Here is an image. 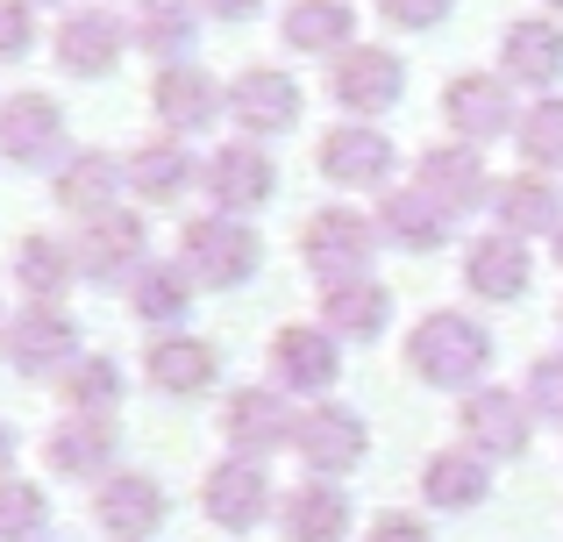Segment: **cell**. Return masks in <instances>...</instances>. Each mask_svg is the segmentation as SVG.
Wrapping results in <instances>:
<instances>
[{"label": "cell", "mask_w": 563, "mask_h": 542, "mask_svg": "<svg viewBox=\"0 0 563 542\" xmlns=\"http://www.w3.org/2000/svg\"><path fill=\"white\" fill-rule=\"evenodd\" d=\"M407 364L428 378V386H471L478 392V378H485V364H493V335H485V321H471V314H428L421 329L407 335Z\"/></svg>", "instance_id": "obj_1"}, {"label": "cell", "mask_w": 563, "mask_h": 542, "mask_svg": "<svg viewBox=\"0 0 563 542\" xmlns=\"http://www.w3.org/2000/svg\"><path fill=\"white\" fill-rule=\"evenodd\" d=\"M179 265L192 286H250L264 265V243H257V229L250 222H235V214H200V222H186V236H179Z\"/></svg>", "instance_id": "obj_2"}, {"label": "cell", "mask_w": 563, "mask_h": 542, "mask_svg": "<svg viewBox=\"0 0 563 542\" xmlns=\"http://www.w3.org/2000/svg\"><path fill=\"white\" fill-rule=\"evenodd\" d=\"M399 93H407V65L385 43H350L343 57H329V100L343 114H357V122L399 108Z\"/></svg>", "instance_id": "obj_3"}, {"label": "cell", "mask_w": 563, "mask_h": 542, "mask_svg": "<svg viewBox=\"0 0 563 542\" xmlns=\"http://www.w3.org/2000/svg\"><path fill=\"white\" fill-rule=\"evenodd\" d=\"M372 251H378V222H372V214H357V208L307 214L300 257H307V272H314L321 286H335V278H364V272H372Z\"/></svg>", "instance_id": "obj_4"}, {"label": "cell", "mask_w": 563, "mask_h": 542, "mask_svg": "<svg viewBox=\"0 0 563 542\" xmlns=\"http://www.w3.org/2000/svg\"><path fill=\"white\" fill-rule=\"evenodd\" d=\"M129 51V22L114 8H71L51 36V57L65 79H108Z\"/></svg>", "instance_id": "obj_5"}, {"label": "cell", "mask_w": 563, "mask_h": 542, "mask_svg": "<svg viewBox=\"0 0 563 542\" xmlns=\"http://www.w3.org/2000/svg\"><path fill=\"white\" fill-rule=\"evenodd\" d=\"M0 357H8L22 378H57L71 357H79V321H71L65 307L29 300L22 314L8 321V350H0Z\"/></svg>", "instance_id": "obj_6"}, {"label": "cell", "mask_w": 563, "mask_h": 542, "mask_svg": "<svg viewBox=\"0 0 563 542\" xmlns=\"http://www.w3.org/2000/svg\"><path fill=\"white\" fill-rule=\"evenodd\" d=\"M143 251H151V229H143V214H129V208H108V214H93V222H79V243H71L79 278H100V286L136 278Z\"/></svg>", "instance_id": "obj_7"}, {"label": "cell", "mask_w": 563, "mask_h": 542, "mask_svg": "<svg viewBox=\"0 0 563 542\" xmlns=\"http://www.w3.org/2000/svg\"><path fill=\"white\" fill-rule=\"evenodd\" d=\"M200 186H207V200H214V214H235V222H243L250 208H264V200L278 193V172H272V157H264V143H221L200 165Z\"/></svg>", "instance_id": "obj_8"}, {"label": "cell", "mask_w": 563, "mask_h": 542, "mask_svg": "<svg viewBox=\"0 0 563 542\" xmlns=\"http://www.w3.org/2000/svg\"><path fill=\"white\" fill-rule=\"evenodd\" d=\"M229 122L243 129L250 143H257V136H286V129L300 122V86H292L278 65L235 71V79H229Z\"/></svg>", "instance_id": "obj_9"}, {"label": "cell", "mask_w": 563, "mask_h": 542, "mask_svg": "<svg viewBox=\"0 0 563 542\" xmlns=\"http://www.w3.org/2000/svg\"><path fill=\"white\" fill-rule=\"evenodd\" d=\"M292 450H300V464L314 478H343L364 464V414H350V407L321 400L300 414V429H292Z\"/></svg>", "instance_id": "obj_10"}, {"label": "cell", "mask_w": 563, "mask_h": 542, "mask_svg": "<svg viewBox=\"0 0 563 542\" xmlns=\"http://www.w3.org/2000/svg\"><path fill=\"white\" fill-rule=\"evenodd\" d=\"M57 143H65V108L36 86L22 93H0V157L8 165H51Z\"/></svg>", "instance_id": "obj_11"}, {"label": "cell", "mask_w": 563, "mask_h": 542, "mask_svg": "<svg viewBox=\"0 0 563 542\" xmlns=\"http://www.w3.org/2000/svg\"><path fill=\"white\" fill-rule=\"evenodd\" d=\"M292 429H300V414H286V392L272 386H235L221 407V435L235 443V457H272L292 443Z\"/></svg>", "instance_id": "obj_12"}, {"label": "cell", "mask_w": 563, "mask_h": 542, "mask_svg": "<svg viewBox=\"0 0 563 542\" xmlns=\"http://www.w3.org/2000/svg\"><path fill=\"white\" fill-rule=\"evenodd\" d=\"M442 114H450V129L464 143H493L514 129V86L499 71H456L442 86Z\"/></svg>", "instance_id": "obj_13"}, {"label": "cell", "mask_w": 563, "mask_h": 542, "mask_svg": "<svg viewBox=\"0 0 563 542\" xmlns=\"http://www.w3.org/2000/svg\"><path fill=\"white\" fill-rule=\"evenodd\" d=\"M200 500H207V521H214V529H257L278 493H272V478H264L257 457H221L214 472H207Z\"/></svg>", "instance_id": "obj_14"}, {"label": "cell", "mask_w": 563, "mask_h": 542, "mask_svg": "<svg viewBox=\"0 0 563 542\" xmlns=\"http://www.w3.org/2000/svg\"><path fill=\"white\" fill-rule=\"evenodd\" d=\"M413 186H421L428 200H442L450 214H471L485 193H493L478 143H428V151H421V165H413Z\"/></svg>", "instance_id": "obj_15"}, {"label": "cell", "mask_w": 563, "mask_h": 542, "mask_svg": "<svg viewBox=\"0 0 563 542\" xmlns=\"http://www.w3.org/2000/svg\"><path fill=\"white\" fill-rule=\"evenodd\" d=\"M314 157H321V179H335V186H385L393 165H399V151L372 122H335Z\"/></svg>", "instance_id": "obj_16"}, {"label": "cell", "mask_w": 563, "mask_h": 542, "mask_svg": "<svg viewBox=\"0 0 563 542\" xmlns=\"http://www.w3.org/2000/svg\"><path fill=\"white\" fill-rule=\"evenodd\" d=\"M122 186H129V172L114 165L108 151H71V157H57V172H51V200L65 214H79V222L108 214Z\"/></svg>", "instance_id": "obj_17"}, {"label": "cell", "mask_w": 563, "mask_h": 542, "mask_svg": "<svg viewBox=\"0 0 563 542\" xmlns=\"http://www.w3.org/2000/svg\"><path fill=\"white\" fill-rule=\"evenodd\" d=\"M456 236V214L442 200H428L421 186H399V193L378 200V243L393 251H442Z\"/></svg>", "instance_id": "obj_18"}, {"label": "cell", "mask_w": 563, "mask_h": 542, "mask_svg": "<svg viewBox=\"0 0 563 542\" xmlns=\"http://www.w3.org/2000/svg\"><path fill=\"white\" fill-rule=\"evenodd\" d=\"M499 79L507 86H556L563 79V29L542 14H521L499 36Z\"/></svg>", "instance_id": "obj_19"}, {"label": "cell", "mask_w": 563, "mask_h": 542, "mask_svg": "<svg viewBox=\"0 0 563 542\" xmlns=\"http://www.w3.org/2000/svg\"><path fill=\"white\" fill-rule=\"evenodd\" d=\"M464 443L478 457H521L528 450V400H514L507 386H478L464 400Z\"/></svg>", "instance_id": "obj_20"}, {"label": "cell", "mask_w": 563, "mask_h": 542, "mask_svg": "<svg viewBox=\"0 0 563 542\" xmlns=\"http://www.w3.org/2000/svg\"><path fill=\"white\" fill-rule=\"evenodd\" d=\"M151 108H157V122H165L172 136H192V129H207L221 108H229V86H214L192 65H165L157 86H151Z\"/></svg>", "instance_id": "obj_21"}, {"label": "cell", "mask_w": 563, "mask_h": 542, "mask_svg": "<svg viewBox=\"0 0 563 542\" xmlns=\"http://www.w3.org/2000/svg\"><path fill=\"white\" fill-rule=\"evenodd\" d=\"M93 515H100V529H108L114 542H143V535L165 529V486L143 478V472H114L108 486H100Z\"/></svg>", "instance_id": "obj_22"}, {"label": "cell", "mask_w": 563, "mask_h": 542, "mask_svg": "<svg viewBox=\"0 0 563 542\" xmlns=\"http://www.w3.org/2000/svg\"><path fill=\"white\" fill-rule=\"evenodd\" d=\"M278 36H286V51L343 57L350 43H357V8H350V0H286V14H278Z\"/></svg>", "instance_id": "obj_23"}, {"label": "cell", "mask_w": 563, "mask_h": 542, "mask_svg": "<svg viewBox=\"0 0 563 542\" xmlns=\"http://www.w3.org/2000/svg\"><path fill=\"white\" fill-rule=\"evenodd\" d=\"M536 265H528V243L507 236V229H493V236H478L464 251V286L478 292V300H521Z\"/></svg>", "instance_id": "obj_24"}, {"label": "cell", "mask_w": 563, "mask_h": 542, "mask_svg": "<svg viewBox=\"0 0 563 542\" xmlns=\"http://www.w3.org/2000/svg\"><path fill=\"white\" fill-rule=\"evenodd\" d=\"M385 321H393V292H385L372 272H364V278H335V286H321V329H329V335L372 343V335H385Z\"/></svg>", "instance_id": "obj_25"}, {"label": "cell", "mask_w": 563, "mask_h": 542, "mask_svg": "<svg viewBox=\"0 0 563 542\" xmlns=\"http://www.w3.org/2000/svg\"><path fill=\"white\" fill-rule=\"evenodd\" d=\"M272 372L286 392H321L335 386V335L329 329H307V321H286L272 335Z\"/></svg>", "instance_id": "obj_26"}, {"label": "cell", "mask_w": 563, "mask_h": 542, "mask_svg": "<svg viewBox=\"0 0 563 542\" xmlns=\"http://www.w3.org/2000/svg\"><path fill=\"white\" fill-rule=\"evenodd\" d=\"M122 172H129V193L136 200H151V208H165V200H179L200 172H192V151L179 136H151V143H136V151L122 157Z\"/></svg>", "instance_id": "obj_27"}, {"label": "cell", "mask_w": 563, "mask_h": 542, "mask_svg": "<svg viewBox=\"0 0 563 542\" xmlns=\"http://www.w3.org/2000/svg\"><path fill=\"white\" fill-rule=\"evenodd\" d=\"M43 464H51L57 478H100L114 464V421L100 414H65L51 429V443H43Z\"/></svg>", "instance_id": "obj_28"}, {"label": "cell", "mask_w": 563, "mask_h": 542, "mask_svg": "<svg viewBox=\"0 0 563 542\" xmlns=\"http://www.w3.org/2000/svg\"><path fill=\"white\" fill-rule=\"evenodd\" d=\"M493 214H499V229L507 236H556L563 229V193H556V179H542V172H521V179H507V186H493Z\"/></svg>", "instance_id": "obj_29"}, {"label": "cell", "mask_w": 563, "mask_h": 542, "mask_svg": "<svg viewBox=\"0 0 563 542\" xmlns=\"http://www.w3.org/2000/svg\"><path fill=\"white\" fill-rule=\"evenodd\" d=\"M143 372H151L157 392H172V400H192V392L214 386L221 357H214V343H200V335H157L151 357H143Z\"/></svg>", "instance_id": "obj_30"}, {"label": "cell", "mask_w": 563, "mask_h": 542, "mask_svg": "<svg viewBox=\"0 0 563 542\" xmlns=\"http://www.w3.org/2000/svg\"><path fill=\"white\" fill-rule=\"evenodd\" d=\"M14 286L29 292V300H43V307H65V292H71V278H79V257H71V243H57V236H22L14 243Z\"/></svg>", "instance_id": "obj_31"}, {"label": "cell", "mask_w": 563, "mask_h": 542, "mask_svg": "<svg viewBox=\"0 0 563 542\" xmlns=\"http://www.w3.org/2000/svg\"><path fill=\"white\" fill-rule=\"evenodd\" d=\"M192 36H200V8H192V0H143L136 22H129V43L151 51L157 65H179L192 51Z\"/></svg>", "instance_id": "obj_32"}, {"label": "cell", "mask_w": 563, "mask_h": 542, "mask_svg": "<svg viewBox=\"0 0 563 542\" xmlns=\"http://www.w3.org/2000/svg\"><path fill=\"white\" fill-rule=\"evenodd\" d=\"M278 521H286L292 542H343L350 535V500L335 486H292L286 500H278Z\"/></svg>", "instance_id": "obj_33"}, {"label": "cell", "mask_w": 563, "mask_h": 542, "mask_svg": "<svg viewBox=\"0 0 563 542\" xmlns=\"http://www.w3.org/2000/svg\"><path fill=\"white\" fill-rule=\"evenodd\" d=\"M485 486H493V472H485L478 450H435L421 472V493L442 507V515H464V507L485 500Z\"/></svg>", "instance_id": "obj_34"}, {"label": "cell", "mask_w": 563, "mask_h": 542, "mask_svg": "<svg viewBox=\"0 0 563 542\" xmlns=\"http://www.w3.org/2000/svg\"><path fill=\"white\" fill-rule=\"evenodd\" d=\"M57 400H65L71 414H100V421H108L114 407H122V364L100 357V350L71 357L65 372H57Z\"/></svg>", "instance_id": "obj_35"}, {"label": "cell", "mask_w": 563, "mask_h": 542, "mask_svg": "<svg viewBox=\"0 0 563 542\" xmlns=\"http://www.w3.org/2000/svg\"><path fill=\"white\" fill-rule=\"evenodd\" d=\"M129 307H136L151 329H172V335H179V321H186V307H192L186 265H143L136 278H129Z\"/></svg>", "instance_id": "obj_36"}, {"label": "cell", "mask_w": 563, "mask_h": 542, "mask_svg": "<svg viewBox=\"0 0 563 542\" xmlns=\"http://www.w3.org/2000/svg\"><path fill=\"white\" fill-rule=\"evenodd\" d=\"M514 136H521V157L550 179V172H563V100H536V108L514 122Z\"/></svg>", "instance_id": "obj_37"}, {"label": "cell", "mask_w": 563, "mask_h": 542, "mask_svg": "<svg viewBox=\"0 0 563 542\" xmlns=\"http://www.w3.org/2000/svg\"><path fill=\"white\" fill-rule=\"evenodd\" d=\"M43 521H51V500L29 478H0V542H36Z\"/></svg>", "instance_id": "obj_38"}, {"label": "cell", "mask_w": 563, "mask_h": 542, "mask_svg": "<svg viewBox=\"0 0 563 542\" xmlns=\"http://www.w3.org/2000/svg\"><path fill=\"white\" fill-rule=\"evenodd\" d=\"M528 414L563 421V350H550V357L528 364Z\"/></svg>", "instance_id": "obj_39"}, {"label": "cell", "mask_w": 563, "mask_h": 542, "mask_svg": "<svg viewBox=\"0 0 563 542\" xmlns=\"http://www.w3.org/2000/svg\"><path fill=\"white\" fill-rule=\"evenodd\" d=\"M36 8L29 0H0V65H22L29 51H36Z\"/></svg>", "instance_id": "obj_40"}, {"label": "cell", "mask_w": 563, "mask_h": 542, "mask_svg": "<svg viewBox=\"0 0 563 542\" xmlns=\"http://www.w3.org/2000/svg\"><path fill=\"white\" fill-rule=\"evenodd\" d=\"M450 8L456 0H378L385 29H435V22H450Z\"/></svg>", "instance_id": "obj_41"}, {"label": "cell", "mask_w": 563, "mask_h": 542, "mask_svg": "<svg viewBox=\"0 0 563 542\" xmlns=\"http://www.w3.org/2000/svg\"><path fill=\"white\" fill-rule=\"evenodd\" d=\"M364 542H428V529H421L413 515H378V521H372V535H364Z\"/></svg>", "instance_id": "obj_42"}, {"label": "cell", "mask_w": 563, "mask_h": 542, "mask_svg": "<svg viewBox=\"0 0 563 542\" xmlns=\"http://www.w3.org/2000/svg\"><path fill=\"white\" fill-rule=\"evenodd\" d=\"M200 14H214V22H250V14L264 8V0H192Z\"/></svg>", "instance_id": "obj_43"}, {"label": "cell", "mask_w": 563, "mask_h": 542, "mask_svg": "<svg viewBox=\"0 0 563 542\" xmlns=\"http://www.w3.org/2000/svg\"><path fill=\"white\" fill-rule=\"evenodd\" d=\"M8 464H14V429L0 421V478H8Z\"/></svg>", "instance_id": "obj_44"}, {"label": "cell", "mask_w": 563, "mask_h": 542, "mask_svg": "<svg viewBox=\"0 0 563 542\" xmlns=\"http://www.w3.org/2000/svg\"><path fill=\"white\" fill-rule=\"evenodd\" d=\"M8 321H14V314H8V307H0V350H8Z\"/></svg>", "instance_id": "obj_45"}, {"label": "cell", "mask_w": 563, "mask_h": 542, "mask_svg": "<svg viewBox=\"0 0 563 542\" xmlns=\"http://www.w3.org/2000/svg\"><path fill=\"white\" fill-rule=\"evenodd\" d=\"M550 251H556V265H563V229H556V236H550Z\"/></svg>", "instance_id": "obj_46"}, {"label": "cell", "mask_w": 563, "mask_h": 542, "mask_svg": "<svg viewBox=\"0 0 563 542\" xmlns=\"http://www.w3.org/2000/svg\"><path fill=\"white\" fill-rule=\"evenodd\" d=\"M29 8H71V0H29Z\"/></svg>", "instance_id": "obj_47"}, {"label": "cell", "mask_w": 563, "mask_h": 542, "mask_svg": "<svg viewBox=\"0 0 563 542\" xmlns=\"http://www.w3.org/2000/svg\"><path fill=\"white\" fill-rule=\"evenodd\" d=\"M550 8H563V0H550Z\"/></svg>", "instance_id": "obj_48"}, {"label": "cell", "mask_w": 563, "mask_h": 542, "mask_svg": "<svg viewBox=\"0 0 563 542\" xmlns=\"http://www.w3.org/2000/svg\"><path fill=\"white\" fill-rule=\"evenodd\" d=\"M136 8H143V0H136Z\"/></svg>", "instance_id": "obj_49"}, {"label": "cell", "mask_w": 563, "mask_h": 542, "mask_svg": "<svg viewBox=\"0 0 563 542\" xmlns=\"http://www.w3.org/2000/svg\"><path fill=\"white\" fill-rule=\"evenodd\" d=\"M556 321H563V314H556Z\"/></svg>", "instance_id": "obj_50"}]
</instances>
